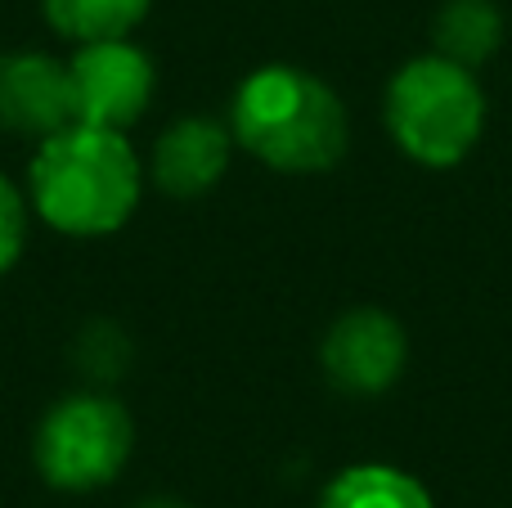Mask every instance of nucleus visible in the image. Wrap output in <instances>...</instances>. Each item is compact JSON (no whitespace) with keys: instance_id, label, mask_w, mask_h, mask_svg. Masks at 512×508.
<instances>
[{"instance_id":"nucleus-9","label":"nucleus","mask_w":512,"mask_h":508,"mask_svg":"<svg viewBox=\"0 0 512 508\" xmlns=\"http://www.w3.org/2000/svg\"><path fill=\"white\" fill-rule=\"evenodd\" d=\"M319 508H436L427 486L391 464H351L324 486Z\"/></svg>"},{"instance_id":"nucleus-8","label":"nucleus","mask_w":512,"mask_h":508,"mask_svg":"<svg viewBox=\"0 0 512 508\" xmlns=\"http://www.w3.org/2000/svg\"><path fill=\"white\" fill-rule=\"evenodd\" d=\"M234 131L221 117H180L153 144V185L171 198H203L230 167Z\"/></svg>"},{"instance_id":"nucleus-13","label":"nucleus","mask_w":512,"mask_h":508,"mask_svg":"<svg viewBox=\"0 0 512 508\" xmlns=\"http://www.w3.org/2000/svg\"><path fill=\"white\" fill-rule=\"evenodd\" d=\"M135 508H185V504H176V500H144V504H135Z\"/></svg>"},{"instance_id":"nucleus-1","label":"nucleus","mask_w":512,"mask_h":508,"mask_svg":"<svg viewBox=\"0 0 512 508\" xmlns=\"http://www.w3.org/2000/svg\"><path fill=\"white\" fill-rule=\"evenodd\" d=\"M144 194L140 153L126 131L68 122L45 135L27 167V203L68 239H104L135 216Z\"/></svg>"},{"instance_id":"nucleus-10","label":"nucleus","mask_w":512,"mask_h":508,"mask_svg":"<svg viewBox=\"0 0 512 508\" xmlns=\"http://www.w3.org/2000/svg\"><path fill=\"white\" fill-rule=\"evenodd\" d=\"M499 41H504V14L495 0H445L432 23L436 54L463 63V68L486 63L499 50Z\"/></svg>"},{"instance_id":"nucleus-5","label":"nucleus","mask_w":512,"mask_h":508,"mask_svg":"<svg viewBox=\"0 0 512 508\" xmlns=\"http://www.w3.org/2000/svg\"><path fill=\"white\" fill-rule=\"evenodd\" d=\"M68 81L72 122L104 126V131H131L149 108L158 72L131 36H113V41L77 45L68 59Z\"/></svg>"},{"instance_id":"nucleus-2","label":"nucleus","mask_w":512,"mask_h":508,"mask_svg":"<svg viewBox=\"0 0 512 508\" xmlns=\"http://www.w3.org/2000/svg\"><path fill=\"white\" fill-rule=\"evenodd\" d=\"M230 131L252 158L292 176L337 167L351 144V122L337 90L292 63H265L239 81Z\"/></svg>"},{"instance_id":"nucleus-6","label":"nucleus","mask_w":512,"mask_h":508,"mask_svg":"<svg viewBox=\"0 0 512 508\" xmlns=\"http://www.w3.org/2000/svg\"><path fill=\"white\" fill-rule=\"evenodd\" d=\"M409 360V338L396 315L378 306H355L324 333L319 365L324 378L346 396H382Z\"/></svg>"},{"instance_id":"nucleus-7","label":"nucleus","mask_w":512,"mask_h":508,"mask_svg":"<svg viewBox=\"0 0 512 508\" xmlns=\"http://www.w3.org/2000/svg\"><path fill=\"white\" fill-rule=\"evenodd\" d=\"M72 122L68 63L41 50L0 54V131L45 140Z\"/></svg>"},{"instance_id":"nucleus-11","label":"nucleus","mask_w":512,"mask_h":508,"mask_svg":"<svg viewBox=\"0 0 512 508\" xmlns=\"http://www.w3.org/2000/svg\"><path fill=\"white\" fill-rule=\"evenodd\" d=\"M45 23L59 36L86 45V41H113L131 36L149 18L153 0H41Z\"/></svg>"},{"instance_id":"nucleus-4","label":"nucleus","mask_w":512,"mask_h":508,"mask_svg":"<svg viewBox=\"0 0 512 508\" xmlns=\"http://www.w3.org/2000/svg\"><path fill=\"white\" fill-rule=\"evenodd\" d=\"M135 450V423L108 392H72L36 423L32 459L54 491H99L117 482Z\"/></svg>"},{"instance_id":"nucleus-12","label":"nucleus","mask_w":512,"mask_h":508,"mask_svg":"<svg viewBox=\"0 0 512 508\" xmlns=\"http://www.w3.org/2000/svg\"><path fill=\"white\" fill-rule=\"evenodd\" d=\"M27 216H32V203L27 194L14 185V180L0 171V275L18 266L27 248Z\"/></svg>"},{"instance_id":"nucleus-3","label":"nucleus","mask_w":512,"mask_h":508,"mask_svg":"<svg viewBox=\"0 0 512 508\" xmlns=\"http://www.w3.org/2000/svg\"><path fill=\"white\" fill-rule=\"evenodd\" d=\"M382 122L405 158L423 167H459L486 131V90L472 68L445 54H418L391 72Z\"/></svg>"}]
</instances>
